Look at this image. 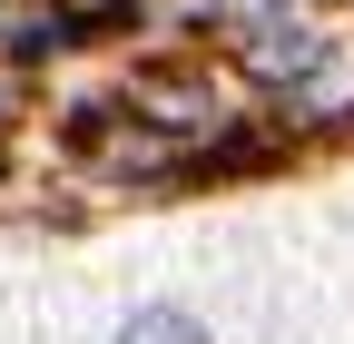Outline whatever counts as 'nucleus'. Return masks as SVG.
I'll list each match as a JSON object with an SVG mask.
<instances>
[{"instance_id":"obj_2","label":"nucleus","mask_w":354,"mask_h":344,"mask_svg":"<svg viewBox=\"0 0 354 344\" xmlns=\"http://www.w3.org/2000/svg\"><path fill=\"white\" fill-rule=\"evenodd\" d=\"M118 344H207L187 315H177V305H148V315H128V334Z\"/></svg>"},{"instance_id":"obj_1","label":"nucleus","mask_w":354,"mask_h":344,"mask_svg":"<svg viewBox=\"0 0 354 344\" xmlns=\"http://www.w3.org/2000/svg\"><path fill=\"white\" fill-rule=\"evenodd\" d=\"M256 69L286 79V89H315V79H325V39L315 30H266L256 39Z\"/></svg>"}]
</instances>
